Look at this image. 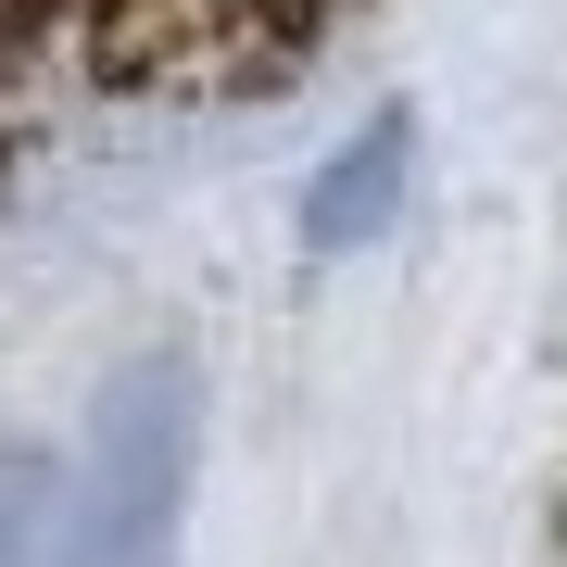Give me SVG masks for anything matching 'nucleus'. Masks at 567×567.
<instances>
[{"label": "nucleus", "instance_id": "f03ea898", "mask_svg": "<svg viewBox=\"0 0 567 567\" xmlns=\"http://www.w3.org/2000/svg\"><path fill=\"white\" fill-rule=\"evenodd\" d=\"M391 189H404V126H365V140L316 177L303 215H316V240H365V227L391 215Z\"/></svg>", "mask_w": 567, "mask_h": 567}, {"label": "nucleus", "instance_id": "f257e3e1", "mask_svg": "<svg viewBox=\"0 0 567 567\" xmlns=\"http://www.w3.org/2000/svg\"><path fill=\"white\" fill-rule=\"evenodd\" d=\"M177 505H189V379L126 365L102 391L89 492L63 505V567H177Z\"/></svg>", "mask_w": 567, "mask_h": 567}, {"label": "nucleus", "instance_id": "7ed1b4c3", "mask_svg": "<svg viewBox=\"0 0 567 567\" xmlns=\"http://www.w3.org/2000/svg\"><path fill=\"white\" fill-rule=\"evenodd\" d=\"M39 517H51V492H39V466H25V454H0V567H13L25 543H39Z\"/></svg>", "mask_w": 567, "mask_h": 567}]
</instances>
